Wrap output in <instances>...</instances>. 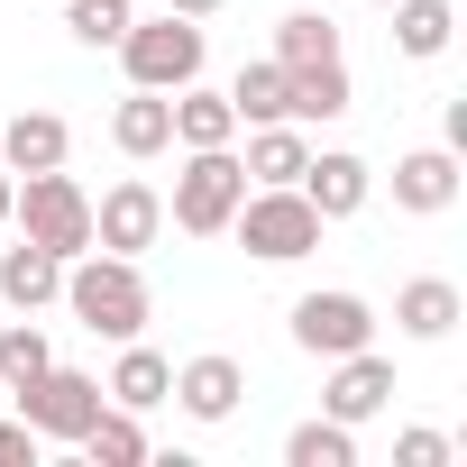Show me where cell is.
<instances>
[{
    "label": "cell",
    "instance_id": "1",
    "mask_svg": "<svg viewBox=\"0 0 467 467\" xmlns=\"http://www.w3.org/2000/svg\"><path fill=\"white\" fill-rule=\"evenodd\" d=\"M92 339H138L147 330V275H138V257H110V248H83V257H65V294H56Z\"/></svg>",
    "mask_w": 467,
    "mask_h": 467
},
{
    "label": "cell",
    "instance_id": "2",
    "mask_svg": "<svg viewBox=\"0 0 467 467\" xmlns=\"http://www.w3.org/2000/svg\"><path fill=\"white\" fill-rule=\"evenodd\" d=\"M229 229H239V248L248 257H266V266H294V257H312L321 248V211L294 192V183H248V202L229 211Z\"/></svg>",
    "mask_w": 467,
    "mask_h": 467
},
{
    "label": "cell",
    "instance_id": "3",
    "mask_svg": "<svg viewBox=\"0 0 467 467\" xmlns=\"http://www.w3.org/2000/svg\"><path fill=\"white\" fill-rule=\"evenodd\" d=\"M10 220H19V239H37L47 257H83V248H92V192H83L65 165H47V174H19V192H10Z\"/></svg>",
    "mask_w": 467,
    "mask_h": 467
},
{
    "label": "cell",
    "instance_id": "4",
    "mask_svg": "<svg viewBox=\"0 0 467 467\" xmlns=\"http://www.w3.org/2000/svg\"><path fill=\"white\" fill-rule=\"evenodd\" d=\"M239 202H248V165H239V147H183V174H174V202H165L174 229L220 239Z\"/></svg>",
    "mask_w": 467,
    "mask_h": 467
},
{
    "label": "cell",
    "instance_id": "5",
    "mask_svg": "<svg viewBox=\"0 0 467 467\" xmlns=\"http://www.w3.org/2000/svg\"><path fill=\"white\" fill-rule=\"evenodd\" d=\"M202 56H211V37H202V19H129V37H119V65H129V83L138 92H183V83H202Z\"/></svg>",
    "mask_w": 467,
    "mask_h": 467
},
{
    "label": "cell",
    "instance_id": "6",
    "mask_svg": "<svg viewBox=\"0 0 467 467\" xmlns=\"http://www.w3.org/2000/svg\"><path fill=\"white\" fill-rule=\"evenodd\" d=\"M10 403H19V421H28L37 440H83V431H92V412H101L110 394H101V376H83V367H47V376H37V385H19Z\"/></svg>",
    "mask_w": 467,
    "mask_h": 467
},
{
    "label": "cell",
    "instance_id": "7",
    "mask_svg": "<svg viewBox=\"0 0 467 467\" xmlns=\"http://www.w3.org/2000/svg\"><path fill=\"white\" fill-rule=\"evenodd\" d=\"M294 348L303 358H348V348H376V312H367V294H303L294 303Z\"/></svg>",
    "mask_w": 467,
    "mask_h": 467
},
{
    "label": "cell",
    "instance_id": "8",
    "mask_svg": "<svg viewBox=\"0 0 467 467\" xmlns=\"http://www.w3.org/2000/svg\"><path fill=\"white\" fill-rule=\"evenodd\" d=\"M156 229H165V192L156 183H110L101 202H92V248H110V257H138V248H156Z\"/></svg>",
    "mask_w": 467,
    "mask_h": 467
},
{
    "label": "cell",
    "instance_id": "9",
    "mask_svg": "<svg viewBox=\"0 0 467 467\" xmlns=\"http://www.w3.org/2000/svg\"><path fill=\"white\" fill-rule=\"evenodd\" d=\"M394 403V358H376V348H348V358H330V385H321V412L330 421H376Z\"/></svg>",
    "mask_w": 467,
    "mask_h": 467
},
{
    "label": "cell",
    "instance_id": "10",
    "mask_svg": "<svg viewBox=\"0 0 467 467\" xmlns=\"http://www.w3.org/2000/svg\"><path fill=\"white\" fill-rule=\"evenodd\" d=\"M294 192H303L321 220H358V211H367V192H376V165H367V156H348V147H321V156L294 174Z\"/></svg>",
    "mask_w": 467,
    "mask_h": 467
},
{
    "label": "cell",
    "instance_id": "11",
    "mask_svg": "<svg viewBox=\"0 0 467 467\" xmlns=\"http://www.w3.org/2000/svg\"><path fill=\"white\" fill-rule=\"evenodd\" d=\"M239 394H248V367L211 348V358H183V367H174V394H165V403H183L192 421H229Z\"/></svg>",
    "mask_w": 467,
    "mask_h": 467
},
{
    "label": "cell",
    "instance_id": "12",
    "mask_svg": "<svg viewBox=\"0 0 467 467\" xmlns=\"http://www.w3.org/2000/svg\"><path fill=\"white\" fill-rule=\"evenodd\" d=\"M458 156L449 147H412V156H394V211H412V220H440L449 202H458Z\"/></svg>",
    "mask_w": 467,
    "mask_h": 467
},
{
    "label": "cell",
    "instance_id": "13",
    "mask_svg": "<svg viewBox=\"0 0 467 467\" xmlns=\"http://www.w3.org/2000/svg\"><path fill=\"white\" fill-rule=\"evenodd\" d=\"M56 294H65V257H47L37 239L0 248V303H10V312H47Z\"/></svg>",
    "mask_w": 467,
    "mask_h": 467
},
{
    "label": "cell",
    "instance_id": "14",
    "mask_svg": "<svg viewBox=\"0 0 467 467\" xmlns=\"http://www.w3.org/2000/svg\"><path fill=\"white\" fill-rule=\"evenodd\" d=\"M74 156V129L56 119V110H19L10 129H0V165L10 174H47V165H65Z\"/></svg>",
    "mask_w": 467,
    "mask_h": 467
},
{
    "label": "cell",
    "instance_id": "15",
    "mask_svg": "<svg viewBox=\"0 0 467 467\" xmlns=\"http://www.w3.org/2000/svg\"><path fill=\"white\" fill-rule=\"evenodd\" d=\"M110 147L119 156H165L174 147V92H138L129 83V101L110 110Z\"/></svg>",
    "mask_w": 467,
    "mask_h": 467
},
{
    "label": "cell",
    "instance_id": "16",
    "mask_svg": "<svg viewBox=\"0 0 467 467\" xmlns=\"http://www.w3.org/2000/svg\"><path fill=\"white\" fill-rule=\"evenodd\" d=\"M119 412H156L165 394H174V358H156L147 339H119V367H110V385H101Z\"/></svg>",
    "mask_w": 467,
    "mask_h": 467
},
{
    "label": "cell",
    "instance_id": "17",
    "mask_svg": "<svg viewBox=\"0 0 467 467\" xmlns=\"http://www.w3.org/2000/svg\"><path fill=\"white\" fill-rule=\"evenodd\" d=\"M248 183H294L303 165H312V138H303V119H266V129H248Z\"/></svg>",
    "mask_w": 467,
    "mask_h": 467
},
{
    "label": "cell",
    "instance_id": "18",
    "mask_svg": "<svg viewBox=\"0 0 467 467\" xmlns=\"http://www.w3.org/2000/svg\"><path fill=\"white\" fill-rule=\"evenodd\" d=\"M458 312H467V303H458V285H449V275H412V285L394 294L403 339H449V330H458Z\"/></svg>",
    "mask_w": 467,
    "mask_h": 467
},
{
    "label": "cell",
    "instance_id": "19",
    "mask_svg": "<svg viewBox=\"0 0 467 467\" xmlns=\"http://www.w3.org/2000/svg\"><path fill=\"white\" fill-rule=\"evenodd\" d=\"M174 147H239V110H229V92L183 83L174 92Z\"/></svg>",
    "mask_w": 467,
    "mask_h": 467
},
{
    "label": "cell",
    "instance_id": "20",
    "mask_svg": "<svg viewBox=\"0 0 467 467\" xmlns=\"http://www.w3.org/2000/svg\"><path fill=\"white\" fill-rule=\"evenodd\" d=\"M449 37H458V10H449V0H394V47H403L412 65L449 56Z\"/></svg>",
    "mask_w": 467,
    "mask_h": 467
},
{
    "label": "cell",
    "instance_id": "21",
    "mask_svg": "<svg viewBox=\"0 0 467 467\" xmlns=\"http://www.w3.org/2000/svg\"><path fill=\"white\" fill-rule=\"evenodd\" d=\"M74 449H83L92 467H147V431H138V412H119V403H101Z\"/></svg>",
    "mask_w": 467,
    "mask_h": 467
},
{
    "label": "cell",
    "instance_id": "22",
    "mask_svg": "<svg viewBox=\"0 0 467 467\" xmlns=\"http://www.w3.org/2000/svg\"><path fill=\"white\" fill-rule=\"evenodd\" d=\"M348 110V65H303L285 74V119H339Z\"/></svg>",
    "mask_w": 467,
    "mask_h": 467
},
{
    "label": "cell",
    "instance_id": "23",
    "mask_svg": "<svg viewBox=\"0 0 467 467\" xmlns=\"http://www.w3.org/2000/svg\"><path fill=\"white\" fill-rule=\"evenodd\" d=\"M275 65H285V74H303V65H339V28H330L321 10H294V19L275 28Z\"/></svg>",
    "mask_w": 467,
    "mask_h": 467
},
{
    "label": "cell",
    "instance_id": "24",
    "mask_svg": "<svg viewBox=\"0 0 467 467\" xmlns=\"http://www.w3.org/2000/svg\"><path fill=\"white\" fill-rule=\"evenodd\" d=\"M229 110H239V129L285 119V65H275V56H266V65H239V83H229Z\"/></svg>",
    "mask_w": 467,
    "mask_h": 467
},
{
    "label": "cell",
    "instance_id": "25",
    "mask_svg": "<svg viewBox=\"0 0 467 467\" xmlns=\"http://www.w3.org/2000/svg\"><path fill=\"white\" fill-rule=\"evenodd\" d=\"M285 467H358V431L321 412V421H303V431L285 440Z\"/></svg>",
    "mask_w": 467,
    "mask_h": 467
},
{
    "label": "cell",
    "instance_id": "26",
    "mask_svg": "<svg viewBox=\"0 0 467 467\" xmlns=\"http://www.w3.org/2000/svg\"><path fill=\"white\" fill-rule=\"evenodd\" d=\"M47 367H56V348H47V330H37V321H10V330H0V394L37 385Z\"/></svg>",
    "mask_w": 467,
    "mask_h": 467
},
{
    "label": "cell",
    "instance_id": "27",
    "mask_svg": "<svg viewBox=\"0 0 467 467\" xmlns=\"http://www.w3.org/2000/svg\"><path fill=\"white\" fill-rule=\"evenodd\" d=\"M129 19H138L129 0H65V28H74L83 47H119V37H129Z\"/></svg>",
    "mask_w": 467,
    "mask_h": 467
},
{
    "label": "cell",
    "instance_id": "28",
    "mask_svg": "<svg viewBox=\"0 0 467 467\" xmlns=\"http://www.w3.org/2000/svg\"><path fill=\"white\" fill-rule=\"evenodd\" d=\"M394 467H449V431H403L394 440Z\"/></svg>",
    "mask_w": 467,
    "mask_h": 467
},
{
    "label": "cell",
    "instance_id": "29",
    "mask_svg": "<svg viewBox=\"0 0 467 467\" xmlns=\"http://www.w3.org/2000/svg\"><path fill=\"white\" fill-rule=\"evenodd\" d=\"M0 467H37V431L28 421H0Z\"/></svg>",
    "mask_w": 467,
    "mask_h": 467
},
{
    "label": "cell",
    "instance_id": "30",
    "mask_svg": "<svg viewBox=\"0 0 467 467\" xmlns=\"http://www.w3.org/2000/svg\"><path fill=\"white\" fill-rule=\"evenodd\" d=\"M165 10H174V19H211V10H220V0H165Z\"/></svg>",
    "mask_w": 467,
    "mask_h": 467
},
{
    "label": "cell",
    "instance_id": "31",
    "mask_svg": "<svg viewBox=\"0 0 467 467\" xmlns=\"http://www.w3.org/2000/svg\"><path fill=\"white\" fill-rule=\"evenodd\" d=\"M10 192H19V174H10V165H0V229H10Z\"/></svg>",
    "mask_w": 467,
    "mask_h": 467
},
{
    "label": "cell",
    "instance_id": "32",
    "mask_svg": "<svg viewBox=\"0 0 467 467\" xmlns=\"http://www.w3.org/2000/svg\"><path fill=\"white\" fill-rule=\"evenodd\" d=\"M376 10H394V0H376Z\"/></svg>",
    "mask_w": 467,
    "mask_h": 467
},
{
    "label": "cell",
    "instance_id": "33",
    "mask_svg": "<svg viewBox=\"0 0 467 467\" xmlns=\"http://www.w3.org/2000/svg\"><path fill=\"white\" fill-rule=\"evenodd\" d=\"M0 403H10V394H0Z\"/></svg>",
    "mask_w": 467,
    "mask_h": 467
}]
</instances>
